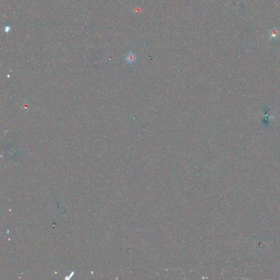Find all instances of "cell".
<instances>
[{"label": "cell", "mask_w": 280, "mask_h": 280, "mask_svg": "<svg viewBox=\"0 0 280 280\" xmlns=\"http://www.w3.org/2000/svg\"><path fill=\"white\" fill-rule=\"evenodd\" d=\"M126 61L130 63H132L136 60V56L134 54L132 53H129L126 57Z\"/></svg>", "instance_id": "cell-1"}]
</instances>
